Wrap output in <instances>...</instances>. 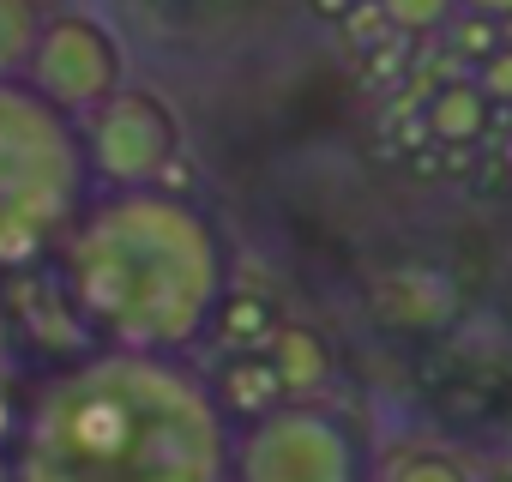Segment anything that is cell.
<instances>
[{
	"label": "cell",
	"instance_id": "18",
	"mask_svg": "<svg viewBox=\"0 0 512 482\" xmlns=\"http://www.w3.org/2000/svg\"><path fill=\"white\" fill-rule=\"evenodd\" d=\"M308 7H314V19H350L362 0H308Z\"/></svg>",
	"mask_w": 512,
	"mask_h": 482
},
{
	"label": "cell",
	"instance_id": "11",
	"mask_svg": "<svg viewBox=\"0 0 512 482\" xmlns=\"http://www.w3.org/2000/svg\"><path fill=\"white\" fill-rule=\"evenodd\" d=\"M43 0H0V85L7 79H25L31 67V49L43 37Z\"/></svg>",
	"mask_w": 512,
	"mask_h": 482
},
{
	"label": "cell",
	"instance_id": "19",
	"mask_svg": "<svg viewBox=\"0 0 512 482\" xmlns=\"http://www.w3.org/2000/svg\"><path fill=\"white\" fill-rule=\"evenodd\" d=\"M470 482H512V470H488V476H470Z\"/></svg>",
	"mask_w": 512,
	"mask_h": 482
},
{
	"label": "cell",
	"instance_id": "7",
	"mask_svg": "<svg viewBox=\"0 0 512 482\" xmlns=\"http://www.w3.org/2000/svg\"><path fill=\"white\" fill-rule=\"evenodd\" d=\"M211 398H217V410L229 416V428H235V422L247 428V422H260V416H272V410L290 404L278 368L266 362V350H229V362H223L217 380H211Z\"/></svg>",
	"mask_w": 512,
	"mask_h": 482
},
{
	"label": "cell",
	"instance_id": "12",
	"mask_svg": "<svg viewBox=\"0 0 512 482\" xmlns=\"http://www.w3.org/2000/svg\"><path fill=\"white\" fill-rule=\"evenodd\" d=\"M31 374H25V344L7 320V302H0V458H7L13 434H19V410H25Z\"/></svg>",
	"mask_w": 512,
	"mask_h": 482
},
{
	"label": "cell",
	"instance_id": "13",
	"mask_svg": "<svg viewBox=\"0 0 512 482\" xmlns=\"http://www.w3.org/2000/svg\"><path fill=\"white\" fill-rule=\"evenodd\" d=\"M386 31L398 37H428V31H446L458 19V0H374Z\"/></svg>",
	"mask_w": 512,
	"mask_h": 482
},
{
	"label": "cell",
	"instance_id": "3",
	"mask_svg": "<svg viewBox=\"0 0 512 482\" xmlns=\"http://www.w3.org/2000/svg\"><path fill=\"white\" fill-rule=\"evenodd\" d=\"M91 205L79 121L49 109L25 79L0 85V278L37 272L61 254Z\"/></svg>",
	"mask_w": 512,
	"mask_h": 482
},
{
	"label": "cell",
	"instance_id": "5",
	"mask_svg": "<svg viewBox=\"0 0 512 482\" xmlns=\"http://www.w3.org/2000/svg\"><path fill=\"white\" fill-rule=\"evenodd\" d=\"M79 145H85L91 187L103 193L163 187V175L181 157V121L151 85H121L103 109L79 121Z\"/></svg>",
	"mask_w": 512,
	"mask_h": 482
},
{
	"label": "cell",
	"instance_id": "8",
	"mask_svg": "<svg viewBox=\"0 0 512 482\" xmlns=\"http://www.w3.org/2000/svg\"><path fill=\"white\" fill-rule=\"evenodd\" d=\"M266 362L278 368L290 404H302L308 392H320L332 380V344L314 326H302V320H278V332L266 338Z\"/></svg>",
	"mask_w": 512,
	"mask_h": 482
},
{
	"label": "cell",
	"instance_id": "4",
	"mask_svg": "<svg viewBox=\"0 0 512 482\" xmlns=\"http://www.w3.org/2000/svg\"><path fill=\"white\" fill-rule=\"evenodd\" d=\"M229 482H368V452L326 404H284L235 434Z\"/></svg>",
	"mask_w": 512,
	"mask_h": 482
},
{
	"label": "cell",
	"instance_id": "17",
	"mask_svg": "<svg viewBox=\"0 0 512 482\" xmlns=\"http://www.w3.org/2000/svg\"><path fill=\"white\" fill-rule=\"evenodd\" d=\"M458 13H470V19H488V25H500V19H512V0H458Z\"/></svg>",
	"mask_w": 512,
	"mask_h": 482
},
{
	"label": "cell",
	"instance_id": "2",
	"mask_svg": "<svg viewBox=\"0 0 512 482\" xmlns=\"http://www.w3.org/2000/svg\"><path fill=\"white\" fill-rule=\"evenodd\" d=\"M55 278L91 344L127 356H187L229 296L223 235L169 187L97 193L61 241Z\"/></svg>",
	"mask_w": 512,
	"mask_h": 482
},
{
	"label": "cell",
	"instance_id": "15",
	"mask_svg": "<svg viewBox=\"0 0 512 482\" xmlns=\"http://www.w3.org/2000/svg\"><path fill=\"white\" fill-rule=\"evenodd\" d=\"M452 43H458V55H470V61H494L506 43L494 37V25L488 19H470V13H458L452 19Z\"/></svg>",
	"mask_w": 512,
	"mask_h": 482
},
{
	"label": "cell",
	"instance_id": "9",
	"mask_svg": "<svg viewBox=\"0 0 512 482\" xmlns=\"http://www.w3.org/2000/svg\"><path fill=\"white\" fill-rule=\"evenodd\" d=\"M422 127H428L440 145H476L482 127H488V97H482V85H476V79H446L440 91H428Z\"/></svg>",
	"mask_w": 512,
	"mask_h": 482
},
{
	"label": "cell",
	"instance_id": "1",
	"mask_svg": "<svg viewBox=\"0 0 512 482\" xmlns=\"http://www.w3.org/2000/svg\"><path fill=\"white\" fill-rule=\"evenodd\" d=\"M235 428L187 356L85 350L31 380L13 482H229Z\"/></svg>",
	"mask_w": 512,
	"mask_h": 482
},
{
	"label": "cell",
	"instance_id": "16",
	"mask_svg": "<svg viewBox=\"0 0 512 482\" xmlns=\"http://www.w3.org/2000/svg\"><path fill=\"white\" fill-rule=\"evenodd\" d=\"M476 85H482V97H488V103H512V49H500L494 61H482Z\"/></svg>",
	"mask_w": 512,
	"mask_h": 482
},
{
	"label": "cell",
	"instance_id": "10",
	"mask_svg": "<svg viewBox=\"0 0 512 482\" xmlns=\"http://www.w3.org/2000/svg\"><path fill=\"white\" fill-rule=\"evenodd\" d=\"M211 332L229 344V350H266V338L278 332V308L266 296H253V290H229L217 302V320Z\"/></svg>",
	"mask_w": 512,
	"mask_h": 482
},
{
	"label": "cell",
	"instance_id": "14",
	"mask_svg": "<svg viewBox=\"0 0 512 482\" xmlns=\"http://www.w3.org/2000/svg\"><path fill=\"white\" fill-rule=\"evenodd\" d=\"M386 482H470V470H464L452 452H434V446H422V452L398 458V464L386 470Z\"/></svg>",
	"mask_w": 512,
	"mask_h": 482
},
{
	"label": "cell",
	"instance_id": "6",
	"mask_svg": "<svg viewBox=\"0 0 512 482\" xmlns=\"http://www.w3.org/2000/svg\"><path fill=\"white\" fill-rule=\"evenodd\" d=\"M25 85L67 121H85L127 85V49L97 13H49L25 67Z\"/></svg>",
	"mask_w": 512,
	"mask_h": 482
}]
</instances>
